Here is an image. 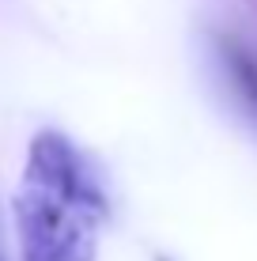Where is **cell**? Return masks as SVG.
I'll list each match as a JSON object with an SVG mask.
<instances>
[{
    "label": "cell",
    "instance_id": "obj_1",
    "mask_svg": "<svg viewBox=\"0 0 257 261\" xmlns=\"http://www.w3.org/2000/svg\"><path fill=\"white\" fill-rule=\"evenodd\" d=\"M99 220L102 201L72 144L57 133H42L15 197L23 261H95Z\"/></svg>",
    "mask_w": 257,
    "mask_h": 261
},
{
    "label": "cell",
    "instance_id": "obj_2",
    "mask_svg": "<svg viewBox=\"0 0 257 261\" xmlns=\"http://www.w3.org/2000/svg\"><path fill=\"white\" fill-rule=\"evenodd\" d=\"M227 68L235 76V87L242 91V98L257 110V65L246 57L242 49H227Z\"/></svg>",
    "mask_w": 257,
    "mask_h": 261
}]
</instances>
